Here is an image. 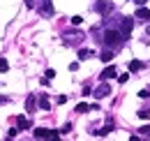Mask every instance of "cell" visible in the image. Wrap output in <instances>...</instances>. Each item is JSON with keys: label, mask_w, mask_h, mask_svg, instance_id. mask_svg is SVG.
I'll use <instances>...</instances> for the list:
<instances>
[{"label": "cell", "mask_w": 150, "mask_h": 141, "mask_svg": "<svg viewBox=\"0 0 150 141\" xmlns=\"http://www.w3.org/2000/svg\"><path fill=\"white\" fill-rule=\"evenodd\" d=\"M102 42H104V46H106V49L118 51V49H122V46H125L127 35H125L118 26H109V28L104 30V35H102Z\"/></svg>", "instance_id": "6da1fadb"}, {"label": "cell", "mask_w": 150, "mask_h": 141, "mask_svg": "<svg viewBox=\"0 0 150 141\" xmlns=\"http://www.w3.org/2000/svg\"><path fill=\"white\" fill-rule=\"evenodd\" d=\"M33 137H35V139H58V137H60V132L49 130V127H37V130L33 132Z\"/></svg>", "instance_id": "7a4b0ae2"}, {"label": "cell", "mask_w": 150, "mask_h": 141, "mask_svg": "<svg viewBox=\"0 0 150 141\" xmlns=\"http://www.w3.org/2000/svg\"><path fill=\"white\" fill-rule=\"evenodd\" d=\"M95 12H97V14H102V16L111 14V12H113V2H106V0H97V2H95Z\"/></svg>", "instance_id": "3957f363"}, {"label": "cell", "mask_w": 150, "mask_h": 141, "mask_svg": "<svg viewBox=\"0 0 150 141\" xmlns=\"http://www.w3.org/2000/svg\"><path fill=\"white\" fill-rule=\"evenodd\" d=\"M37 12L42 14L44 19H51L56 14V9H53V5H51V0H42V5L37 7Z\"/></svg>", "instance_id": "277c9868"}, {"label": "cell", "mask_w": 150, "mask_h": 141, "mask_svg": "<svg viewBox=\"0 0 150 141\" xmlns=\"http://www.w3.org/2000/svg\"><path fill=\"white\" fill-rule=\"evenodd\" d=\"M118 28H120L125 35L129 37L132 28H134V19H132V16H120V21H118Z\"/></svg>", "instance_id": "5b68a950"}, {"label": "cell", "mask_w": 150, "mask_h": 141, "mask_svg": "<svg viewBox=\"0 0 150 141\" xmlns=\"http://www.w3.org/2000/svg\"><path fill=\"white\" fill-rule=\"evenodd\" d=\"M134 19H136V21H143V23H150V9L146 5H139L136 12H134Z\"/></svg>", "instance_id": "8992f818"}, {"label": "cell", "mask_w": 150, "mask_h": 141, "mask_svg": "<svg viewBox=\"0 0 150 141\" xmlns=\"http://www.w3.org/2000/svg\"><path fill=\"white\" fill-rule=\"evenodd\" d=\"M109 95H111V86H109L106 81H102V86L95 90V97H97V100H102V97H109Z\"/></svg>", "instance_id": "52a82bcc"}, {"label": "cell", "mask_w": 150, "mask_h": 141, "mask_svg": "<svg viewBox=\"0 0 150 141\" xmlns=\"http://www.w3.org/2000/svg\"><path fill=\"white\" fill-rule=\"evenodd\" d=\"M115 74H118V70H115L113 65H109V67H104V72L99 74V79H102V81H109V79H113Z\"/></svg>", "instance_id": "ba28073f"}, {"label": "cell", "mask_w": 150, "mask_h": 141, "mask_svg": "<svg viewBox=\"0 0 150 141\" xmlns=\"http://www.w3.org/2000/svg\"><path fill=\"white\" fill-rule=\"evenodd\" d=\"M16 127H19V132H21V130H30L33 123H30L25 116H19V118H16Z\"/></svg>", "instance_id": "9c48e42d"}, {"label": "cell", "mask_w": 150, "mask_h": 141, "mask_svg": "<svg viewBox=\"0 0 150 141\" xmlns=\"http://www.w3.org/2000/svg\"><path fill=\"white\" fill-rule=\"evenodd\" d=\"M25 109H28V113H33V111L37 109V100H35V95H28V100H25Z\"/></svg>", "instance_id": "30bf717a"}, {"label": "cell", "mask_w": 150, "mask_h": 141, "mask_svg": "<svg viewBox=\"0 0 150 141\" xmlns=\"http://www.w3.org/2000/svg\"><path fill=\"white\" fill-rule=\"evenodd\" d=\"M99 60H102V63H111L113 60V49H104V51L99 53Z\"/></svg>", "instance_id": "8fae6325"}, {"label": "cell", "mask_w": 150, "mask_h": 141, "mask_svg": "<svg viewBox=\"0 0 150 141\" xmlns=\"http://www.w3.org/2000/svg\"><path fill=\"white\" fill-rule=\"evenodd\" d=\"M37 106H39V109H44V111H49V109H51V102H49V97H46V95H39Z\"/></svg>", "instance_id": "7c38bea8"}, {"label": "cell", "mask_w": 150, "mask_h": 141, "mask_svg": "<svg viewBox=\"0 0 150 141\" xmlns=\"http://www.w3.org/2000/svg\"><path fill=\"white\" fill-rule=\"evenodd\" d=\"M93 56H95V51H90V49H79V60H88Z\"/></svg>", "instance_id": "4fadbf2b"}, {"label": "cell", "mask_w": 150, "mask_h": 141, "mask_svg": "<svg viewBox=\"0 0 150 141\" xmlns=\"http://www.w3.org/2000/svg\"><path fill=\"white\" fill-rule=\"evenodd\" d=\"M109 132H113V125H111V123L106 125V127H102V130H97V132H95V134H97V137H106V134H109Z\"/></svg>", "instance_id": "5bb4252c"}, {"label": "cell", "mask_w": 150, "mask_h": 141, "mask_svg": "<svg viewBox=\"0 0 150 141\" xmlns=\"http://www.w3.org/2000/svg\"><path fill=\"white\" fill-rule=\"evenodd\" d=\"M139 70H143V63H141V60H132L129 63V72H139Z\"/></svg>", "instance_id": "9a60e30c"}, {"label": "cell", "mask_w": 150, "mask_h": 141, "mask_svg": "<svg viewBox=\"0 0 150 141\" xmlns=\"http://www.w3.org/2000/svg\"><path fill=\"white\" fill-rule=\"evenodd\" d=\"M136 116H139L141 120H150V109H141V111H139Z\"/></svg>", "instance_id": "2e32d148"}, {"label": "cell", "mask_w": 150, "mask_h": 141, "mask_svg": "<svg viewBox=\"0 0 150 141\" xmlns=\"http://www.w3.org/2000/svg\"><path fill=\"white\" fill-rule=\"evenodd\" d=\"M86 111H90V104H86V102L76 104V113H86Z\"/></svg>", "instance_id": "e0dca14e"}, {"label": "cell", "mask_w": 150, "mask_h": 141, "mask_svg": "<svg viewBox=\"0 0 150 141\" xmlns=\"http://www.w3.org/2000/svg\"><path fill=\"white\" fill-rule=\"evenodd\" d=\"M7 70H9V63H7V58H0V72L5 74Z\"/></svg>", "instance_id": "ac0fdd59"}, {"label": "cell", "mask_w": 150, "mask_h": 141, "mask_svg": "<svg viewBox=\"0 0 150 141\" xmlns=\"http://www.w3.org/2000/svg\"><path fill=\"white\" fill-rule=\"evenodd\" d=\"M139 132H141V137H148V139H150V125H146V127H141Z\"/></svg>", "instance_id": "d6986e66"}, {"label": "cell", "mask_w": 150, "mask_h": 141, "mask_svg": "<svg viewBox=\"0 0 150 141\" xmlns=\"http://www.w3.org/2000/svg\"><path fill=\"white\" fill-rule=\"evenodd\" d=\"M118 81H120V83H127V81H129V72H125V74H120V76H118Z\"/></svg>", "instance_id": "ffe728a7"}, {"label": "cell", "mask_w": 150, "mask_h": 141, "mask_svg": "<svg viewBox=\"0 0 150 141\" xmlns=\"http://www.w3.org/2000/svg\"><path fill=\"white\" fill-rule=\"evenodd\" d=\"M16 134H19V127H12V130H9V132H7V137H9V139H14V137H16Z\"/></svg>", "instance_id": "44dd1931"}, {"label": "cell", "mask_w": 150, "mask_h": 141, "mask_svg": "<svg viewBox=\"0 0 150 141\" xmlns=\"http://www.w3.org/2000/svg\"><path fill=\"white\" fill-rule=\"evenodd\" d=\"M81 23H83L81 16H72V26H81Z\"/></svg>", "instance_id": "7402d4cb"}, {"label": "cell", "mask_w": 150, "mask_h": 141, "mask_svg": "<svg viewBox=\"0 0 150 141\" xmlns=\"http://www.w3.org/2000/svg\"><path fill=\"white\" fill-rule=\"evenodd\" d=\"M139 97H141V100H148L150 93H148V90H139Z\"/></svg>", "instance_id": "603a6c76"}, {"label": "cell", "mask_w": 150, "mask_h": 141, "mask_svg": "<svg viewBox=\"0 0 150 141\" xmlns=\"http://www.w3.org/2000/svg\"><path fill=\"white\" fill-rule=\"evenodd\" d=\"M44 76H46V79H53V76H56V70H46V72H44Z\"/></svg>", "instance_id": "cb8c5ba5"}, {"label": "cell", "mask_w": 150, "mask_h": 141, "mask_svg": "<svg viewBox=\"0 0 150 141\" xmlns=\"http://www.w3.org/2000/svg\"><path fill=\"white\" fill-rule=\"evenodd\" d=\"M25 7H28V9H33V7H37V2H35V0H25Z\"/></svg>", "instance_id": "d4e9b609"}, {"label": "cell", "mask_w": 150, "mask_h": 141, "mask_svg": "<svg viewBox=\"0 0 150 141\" xmlns=\"http://www.w3.org/2000/svg\"><path fill=\"white\" fill-rule=\"evenodd\" d=\"M67 102V95H58V104H65Z\"/></svg>", "instance_id": "484cf974"}, {"label": "cell", "mask_w": 150, "mask_h": 141, "mask_svg": "<svg viewBox=\"0 0 150 141\" xmlns=\"http://www.w3.org/2000/svg\"><path fill=\"white\" fill-rule=\"evenodd\" d=\"M69 70H72V72L79 70V63H76V60H74V63H69Z\"/></svg>", "instance_id": "4316f807"}, {"label": "cell", "mask_w": 150, "mask_h": 141, "mask_svg": "<svg viewBox=\"0 0 150 141\" xmlns=\"http://www.w3.org/2000/svg\"><path fill=\"white\" fill-rule=\"evenodd\" d=\"M132 2H136V5H146L148 0H132Z\"/></svg>", "instance_id": "83f0119b"}, {"label": "cell", "mask_w": 150, "mask_h": 141, "mask_svg": "<svg viewBox=\"0 0 150 141\" xmlns=\"http://www.w3.org/2000/svg\"><path fill=\"white\" fill-rule=\"evenodd\" d=\"M5 102H7V97H5V95H0V104H5Z\"/></svg>", "instance_id": "f1b7e54d"}]
</instances>
